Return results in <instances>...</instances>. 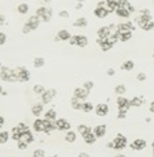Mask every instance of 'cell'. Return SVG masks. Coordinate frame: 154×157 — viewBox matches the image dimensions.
<instances>
[{
	"instance_id": "obj_10",
	"label": "cell",
	"mask_w": 154,
	"mask_h": 157,
	"mask_svg": "<svg viewBox=\"0 0 154 157\" xmlns=\"http://www.w3.org/2000/svg\"><path fill=\"white\" fill-rule=\"evenodd\" d=\"M109 112V106L105 103H100L96 107V113L99 117H105Z\"/></svg>"
},
{
	"instance_id": "obj_58",
	"label": "cell",
	"mask_w": 154,
	"mask_h": 157,
	"mask_svg": "<svg viewBox=\"0 0 154 157\" xmlns=\"http://www.w3.org/2000/svg\"><path fill=\"white\" fill-rule=\"evenodd\" d=\"M45 1H46V2H49L50 0H45Z\"/></svg>"
},
{
	"instance_id": "obj_8",
	"label": "cell",
	"mask_w": 154,
	"mask_h": 157,
	"mask_svg": "<svg viewBox=\"0 0 154 157\" xmlns=\"http://www.w3.org/2000/svg\"><path fill=\"white\" fill-rule=\"evenodd\" d=\"M40 19L38 16H33L29 18L28 22L26 23L27 26L31 29V30H36L39 26Z\"/></svg>"
},
{
	"instance_id": "obj_9",
	"label": "cell",
	"mask_w": 154,
	"mask_h": 157,
	"mask_svg": "<svg viewBox=\"0 0 154 157\" xmlns=\"http://www.w3.org/2000/svg\"><path fill=\"white\" fill-rule=\"evenodd\" d=\"M146 146V142L144 139H137L130 144V148L134 150H142Z\"/></svg>"
},
{
	"instance_id": "obj_57",
	"label": "cell",
	"mask_w": 154,
	"mask_h": 157,
	"mask_svg": "<svg viewBox=\"0 0 154 157\" xmlns=\"http://www.w3.org/2000/svg\"><path fill=\"white\" fill-rule=\"evenodd\" d=\"M152 146H153V157H154V141L152 143Z\"/></svg>"
},
{
	"instance_id": "obj_21",
	"label": "cell",
	"mask_w": 154,
	"mask_h": 157,
	"mask_svg": "<svg viewBox=\"0 0 154 157\" xmlns=\"http://www.w3.org/2000/svg\"><path fill=\"white\" fill-rule=\"evenodd\" d=\"M83 139L85 141L86 143H87V144H93L96 142V136H95L93 133H89L88 134H86V136H83Z\"/></svg>"
},
{
	"instance_id": "obj_4",
	"label": "cell",
	"mask_w": 154,
	"mask_h": 157,
	"mask_svg": "<svg viewBox=\"0 0 154 157\" xmlns=\"http://www.w3.org/2000/svg\"><path fill=\"white\" fill-rule=\"evenodd\" d=\"M112 143H113V149H123L126 146L127 139L123 134L118 133Z\"/></svg>"
},
{
	"instance_id": "obj_15",
	"label": "cell",
	"mask_w": 154,
	"mask_h": 157,
	"mask_svg": "<svg viewBox=\"0 0 154 157\" xmlns=\"http://www.w3.org/2000/svg\"><path fill=\"white\" fill-rule=\"evenodd\" d=\"M33 129L37 133H41V132L44 133L45 126L44 122H43V119H36L34 121V123H33Z\"/></svg>"
},
{
	"instance_id": "obj_28",
	"label": "cell",
	"mask_w": 154,
	"mask_h": 157,
	"mask_svg": "<svg viewBox=\"0 0 154 157\" xmlns=\"http://www.w3.org/2000/svg\"><path fill=\"white\" fill-rule=\"evenodd\" d=\"M12 138L14 139V140L19 141L20 139L21 136H22V133L19 131L18 127L17 126L13 127V128L12 129Z\"/></svg>"
},
{
	"instance_id": "obj_46",
	"label": "cell",
	"mask_w": 154,
	"mask_h": 157,
	"mask_svg": "<svg viewBox=\"0 0 154 157\" xmlns=\"http://www.w3.org/2000/svg\"><path fill=\"white\" fill-rule=\"evenodd\" d=\"M69 44L71 45H76V43H77V35L76 36H73L69 39Z\"/></svg>"
},
{
	"instance_id": "obj_22",
	"label": "cell",
	"mask_w": 154,
	"mask_h": 157,
	"mask_svg": "<svg viewBox=\"0 0 154 157\" xmlns=\"http://www.w3.org/2000/svg\"><path fill=\"white\" fill-rule=\"evenodd\" d=\"M43 111V106L42 104H37L33 106L32 108V112L35 117H40L41 113Z\"/></svg>"
},
{
	"instance_id": "obj_23",
	"label": "cell",
	"mask_w": 154,
	"mask_h": 157,
	"mask_svg": "<svg viewBox=\"0 0 154 157\" xmlns=\"http://www.w3.org/2000/svg\"><path fill=\"white\" fill-rule=\"evenodd\" d=\"M133 68L134 63L131 60H127V61L124 62L121 65V70H125V71H131L133 70Z\"/></svg>"
},
{
	"instance_id": "obj_36",
	"label": "cell",
	"mask_w": 154,
	"mask_h": 157,
	"mask_svg": "<svg viewBox=\"0 0 154 157\" xmlns=\"http://www.w3.org/2000/svg\"><path fill=\"white\" fill-rule=\"evenodd\" d=\"M9 137V132H7V131L1 132L0 133V143L1 144H4L5 143H6L8 141Z\"/></svg>"
},
{
	"instance_id": "obj_31",
	"label": "cell",
	"mask_w": 154,
	"mask_h": 157,
	"mask_svg": "<svg viewBox=\"0 0 154 157\" xmlns=\"http://www.w3.org/2000/svg\"><path fill=\"white\" fill-rule=\"evenodd\" d=\"M116 14L121 17L127 18L130 16V12L126 8H118L116 9Z\"/></svg>"
},
{
	"instance_id": "obj_35",
	"label": "cell",
	"mask_w": 154,
	"mask_h": 157,
	"mask_svg": "<svg viewBox=\"0 0 154 157\" xmlns=\"http://www.w3.org/2000/svg\"><path fill=\"white\" fill-rule=\"evenodd\" d=\"M143 104V100L139 97H133L132 99L130 100V105L131 106H135V107H139Z\"/></svg>"
},
{
	"instance_id": "obj_52",
	"label": "cell",
	"mask_w": 154,
	"mask_h": 157,
	"mask_svg": "<svg viewBox=\"0 0 154 157\" xmlns=\"http://www.w3.org/2000/svg\"><path fill=\"white\" fill-rule=\"evenodd\" d=\"M3 124H4V118L2 117H0V127H1V128L2 127Z\"/></svg>"
},
{
	"instance_id": "obj_11",
	"label": "cell",
	"mask_w": 154,
	"mask_h": 157,
	"mask_svg": "<svg viewBox=\"0 0 154 157\" xmlns=\"http://www.w3.org/2000/svg\"><path fill=\"white\" fill-rule=\"evenodd\" d=\"M134 26H133L132 23H123V24H120L117 26V30L116 33L118 34H121V33H126L129 31H131V29H133Z\"/></svg>"
},
{
	"instance_id": "obj_43",
	"label": "cell",
	"mask_w": 154,
	"mask_h": 157,
	"mask_svg": "<svg viewBox=\"0 0 154 157\" xmlns=\"http://www.w3.org/2000/svg\"><path fill=\"white\" fill-rule=\"evenodd\" d=\"M146 79V74L143 73V72H140V73H138L137 76H136V80L140 82L145 81Z\"/></svg>"
},
{
	"instance_id": "obj_33",
	"label": "cell",
	"mask_w": 154,
	"mask_h": 157,
	"mask_svg": "<svg viewBox=\"0 0 154 157\" xmlns=\"http://www.w3.org/2000/svg\"><path fill=\"white\" fill-rule=\"evenodd\" d=\"M93 109V106L91 102H83V105H82V110H83V112H91Z\"/></svg>"
},
{
	"instance_id": "obj_29",
	"label": "cell",
	"mask_w": 154,
	"mask_h": 157,
	"mask_svg": "<svg viewBox=\"0 0 154 157\" xmlns=\"http://www.w3.org/2000/svg\"><path fill=\"white\" fill-rule=\"evenodd\" d=\"M131 38H132V32L131 31L119 34V39L120 41H122V42H126V41L131 39Z\"/></svg>"
},
{
	"instance_id": "obj_27",
	"label": "cell",
	"mask_w": 154,
	"mask_h": 157,
	"mask_svg": "<svg viewBox=\"0 0 154 157\" xmlns=\"http://www.w3.org/2000/svg\"><path fill=\"white\" fill-rule=\"evenodd\" d=\"M76 139V134L73 131H68L65 136V140L67 141L68 143H73Z\"/></svg>"
},
{
	"instance_id": "obj_55",
	"label": "cell",
	"mask_w": 154,
	"mask_h": 157,
	"mask_svg": "<svg viewBox=\"0 0 154 157\" xmlns=\"http://www.w3.org/2000/svg\"><path fill=\"white\" fill-rule=\"evenodd\" d=\"M1 18H2V20H1V25L3 24V22H4V16H1Z\"/></svg>"
},
{
	"instance_id": "obj_25",
	"label": "cell",
	"mask_w": 154,
	"mask_h": 157,
	"mask_svg": "<svg viewBox=\"0 0 154 157\" xmlns=\"http://www.w3.org/2000/svg\"><path fill=\"white\" fill-rule=\"evenodd\" d=\"M56 112L53 109H50L45 113V119L50 121H55L56 119Z\"/></svg>"
},
{
	"instance_id": "obj_6",
	"label": "cell",
	"mask_w": 154,
	"mask_h": 157,
	"mask_svg": "<svg viewBox=\"0 0 154 157\" xmlns=\"http://www.w3.org/2000/svg\"><path fill=\"white\" fill-rule=\"evenodd\" d=\"M89 92L90 91H88L84 88L77 87L74 90V96L76 97L77 99H79V100H85L89 96Z\"/></svg>"
},
{
	"instance_id": "obj_47",
	"label": "cell",
	"mask_w": 154,
	"mask_h": 157,
	"mask_svg": "<svg viewBox=\"0 0 154 157\" xmlns=\"http://www.w3.org/2000/svg\"><path fill=\"white\" fill-rule=\"evenodd\" d=\"M6 42V36L5 33H0V45H2Z\"/></svg>"
},
{
	"instance_id": "obj_41",
	"label": "cell",
	"mask_w": 154,
	"mask_h": 157,
	"mask_svg": "<svg viewBox=\"0 0 154 157\" xmlns=\"http://www.w3.org/2000/svg\"><path fill=\"white\" fill-rule=\"evenodd\" d=\"M93 86H94L93 82L91 81L85 82L83 83V88L86 89V90H88V91H90L92 88L93 87Z\"/></svg>"
},
{
	"instance_id": "obj_17",
	"label": "cell",
	"mask_w": 154,
	"mask_h": 157,
	"mask_svg": "<svg viewBox=\"0 0 154 157\" xmlns=\"http://www.w3.org/2000/svg\"><path fill=\"white\" fill-rule=\"evenodd\" d=\"M88 45V39L87 37L83 35H77V46L80 48H84Z\"/></svg>"
},
{
	"instance_id": "obj_24",
	"label": "cell",
	"mask_w": 154,
	"mask_h": 157,
	"mask_svg": "<svg viewBox=\"0 0 154 157\" xmlns=\"http://www.w3.org/2000/svg\"><path fill=\"white\" fill-rule=\"evenodd\" d=\"M150 22H151V18H150V16L147 14H145L140 17L139 21H138V23L140 25V26L141 27V28H143L145 25H146L147 23H150Z\"/></svg>"
},
{
	"instance_id": "obj_1",
	"label": "cell",
	"mask_w": 154,
	"mask_h": 157,
	"mask_svg": "<svg viewBox=\"0 0 154 157\" xmlns=\"http://www.w3.org/2000/svg\"><path fill=\"white\" fill-rule=\"evenodd\" d=\"M116 102H117L118 110H119L117 118L124 119L126 117V114L127 111L129 110L130 107H131L130 100L120 96V97H118L117 100H116Z\"/></svg>"
},
{
	"instance_id": "obj_3",
	"label": "cell",
	"mask_w": 154,
	"mask_h": 157,
	"mask_svg": "<svg viewBox=\"0 0 154 157\" xmlns=\"http://www.w3.org/2000/svg\"><path fill=\"white\" fill-rule=\"evenodd\" d=\"M13 71H14L15 75L16 76L19 82H28L30 79V72L26 68L19 66V67L13 69Z\"/></svg>"
},
{
	"instance_id": "obj_32",
	"label": "cell",
	"mask_w": 154,
	"mask_h": 157,
	"mask_svg": "<svg viewBox=\"0 0 154 157\" xmlns=\"http://www.w3.org/2000/svg\"><path fill=\"white\" fill-rule=\"evenodd\" d=\"M87 26V20L85 18H78L75 23H73V26L76 27H86Z\"/></svg>"
},
{
	"instance_id": "obj_42",
	"label": "cell",
	"mask_w": 154,
	"mask_h": 157,
	"mask_svg": "<svg viewBox=\"0 0 154 157\" xmlns=\"http://www.w3.org/2000/svg\"><path fill=\"white\" fill-rule=\"evenodd\" d=\"M45 156V152L43 149H36L33 153V157H43Z\"/></svg>"
},
{
	"instance_id": "obj_53",
	"label": "cell",
	"mask_w": 154,
	"mask_h": 157,
	"mask_svg": "<svg viewBox=\"0 0 154 157\" xmlns=\"http://www.w3.org/2000/svg\"><path fill=\"white\" fill-rule=\"evenodd\" d=\"M79 157H89V156L88 155L87 153H81L79 155Z\"/></svg>"
},
{
	"instance_id": "obj_39",
	"label": "cell",
	"mask_w": 154,
	"mask_h": 157,
	"mask_svg": "<svg viewBox=\"0 0 154 157\" xmlns=\"http://www.w3.org/2000/svg\"><path fill=\"white\" fill-rule=\"evenodd\" d=\"M17 127H18V129H19V131H20L22 133H25V132H27V131H29V130H30L29 128V126H27L25 124V123H23V122H19V123L17 125Z\"/></svg>"
},
{
	"instance_id": "obj_30",
	"label": "cell",
	"mask_w": 154,
	"mask_h": 157,
	"mask_svg": "<svg viewBox=\"0 0 154 157\" xmlns=\"http://www.w3.org/2000/svg\"><path fill=\"white\" fill-rule=\"evenodd\" d=\"M33 92L36 94H38V95H43L45 92H46V89L43 86L40 85V84H36L35 85L33 88Z\"/></svg>"
},
{
	"instance_id": "obj_20",
	"label": "cell",
	"mask_w": 154,
	"mask_h": 157,
	"mask_svg": "<svg viewBox=\"0 0 154 157\" xmlns=\"http://www.w3.org/2000/svg\"><path fill=\"white\" fill-rule=\"evenodd\" d=\"M108 14H109V11L103 7H99L95 10V15L99 18H105L107 16Z\"/></svg>"
},
{
	"instance_id": "obj_50",
	"label": "cell",
	"mask_w": 154,
	"mask_h": 157,
	"mask_svg": "<svg viewBox=\"0 0 154 157\" xmlns=\"http://www.w3.org/2000/svg\"><path fill=\"white\" fill-rule=\"evenodd\" d=\"M59 16L63 17V18H69V13L66 12V11H62V12H59Z\"/></svg>"
},
{
	"instance_id": "obj_16",
	"label": "cell",
	"mask_w": 154,
	"mask_h": 157,
	"mask_svg": "<svg viewBox=\"0 0 154 157\" xmlns=\"http://www.w3.org/2000/svg\"><path fill=\"white\" fill-rule=\"evenodd\" d=\"M33 139H34V138H33V134H32L30 130H29L27 132L22 133L20 139L19 141H22V142H24V143H27V144H29V143L33 142Z\"/></svg>"
},
{
	"instance_id": "obj_12",
	"label": "cell",
	"mask_w": 154,
	"mask_h": 157,
	"mask_svg": "<svg viewBox=\"0 0 154 157\" xmlns=\"http://www.w3.org/2000/svg\"><path fill=\"white\" fill-rule=\"evenodd\" d=\"M106 133V126L104 124L98 125L93 129V133L96 138H102Z\"/></svg>"
},
{
	"instance_id": "obj_56",
	"label": "cell",
	"mask_w": 154,
	"mask_h": 157,
	"mask_svg": "<svg viewBox=\"0 0 154 157\" xmlns=\"http://www.w3.org/2000/svg\"><path fill=\"white\" fill-rule=\"evenodd\" d=\"M114 157H126L124 155H122V154H119V155H116Z\"/></svg>"
},
{
	"instance_id": "obj_59",
	"label": "cell",
	"mask_w": 154,
	"mask_h": 157,
	"mask_svg": "<svg viewBox=\"0 0 154 157\" xmlns=\"http://www.w3.org/2000/svg\"><path fill=\"white\" fill-rule=\"evenodd\" d=\"M153 58H154V53H153Z\"/></svg>"
},
{
	"instance_id": "obj_54",
	"label": "cell",
	"mask_w": 154,
	"mask_h": 157,
	"mask_svg": "<svg viewBox=\"0 0 154 157\" xmlns=\"http://www.w3.org/2000/svg\"><path fill=\"white\" fill-rule=\"evenodd\" d=\"M150 111L152 112H153L154 113V101L153 102H151V105H150Z\"/></svg>"
},
{
	"instance_id": "obj_38",
	"label": "cell",
	"mask_w": 154,
	"mask_h": 157,
	"mask_svg": "<svg viewBox=\"0 0 154 157\" xmlns=\"http://www.w3.org/2000/svg\"><path fill=\"white\" fill-rule=\"evenodd\" d=\"M51 17H52V12H51V10H49V9H46L44 15H43L41 18H42V20H43V22L47 23V22H49V21L50 20Z\"/></svg>"
},
{
	"instance_id": "obj_13",
	"label": "cell",
	"mask_w": 154,
	"mask_h": 157,
	"mask_svg": "<svg viewBox=\"0 0 154 157\" xmlns=\"http://www.w3.org/2000/svg\"><path fill=\"white\" fill-rule=\"evenodd\" d=\"M97 43L99 45V46L101 47L102 50L103 52L109 51L113 46V44H112L110 42H109L107 39H97Z\"/></svg>"
},
{
	"instance_id": "obj_34",
	"label": "cell",
	"mask_w": 154,
	"mask_h": 157,
	"mask_svg": "<svg viewBox=\"0 0 154 157\" xmlns=\"http://www.w3.org/2000/svg\"><path fill=\"white\" fill-rule=\"evenodd\" d=\"M45 64V59L41 57H36L34 59L33 65L36 68H40L43 66Z\"/></svg>"
},
{
	"instance_id": "obj_44",
	"label": "cell",
	"mask_w": 154,
	"mask_h": 157,
	"mask_svg": "<svg viewBox=\"0 0 154 157\" xmlns=\"http://www.w3.org/2000/svg\"><path fill=\"white\" fill-rule=\"evenodd\" d=\"M153 27H154V23H153L152 21H151V22H150V23H147L146 25H145L142 29H144L145 31H149L151 30Z\"/></svg>"
},
{
	"instance_id": "obj_49",
	"label": "cell",
	"mask_w": 154,
	"mask_h": 157,
	"mask_svg": "<svg viewBox=\"0 0 154 157\" xmlns=\"http://www.w3.org/2000/svg\"><path fill=\"white\" fill-rule=\"evenodd\" d=\"M31 31L32 30H31L30 28L27 26L26 23H25V25L23 26V28H22V33L24 34H28V33H30Z\"/></svg>"
},
{
	"instance_id": "obj_40",
	"label": "cell",
	"mask_w": 154,
	"mask_h": 157,
	"mask_svg": "<svg viewBox=\"0 0 154 157\" xmlns=\"http://www.w3.org/2000/svg\"><path fill=\"white\" fill-rule=\"evenodd\" d=\"M29 7L26 4H21L20 6L18 7L19 12L22 13V14H26L28 12Z\"/></svg>"
},
{
	"instance_id": "obj_5",
	"label": "cell",
	"mask_w": 154,
	"mask_h": 157,
	"mask_svg": "<svg viewBox=\"0 0 154 157\" xmlns=\"http://www.w3.org/2000/svg\"><path fill=\"white\" fill-rule=\"evenodd\" d=\"M56 90L54 89L46 90V92L42 95V100L43 104H48L53 99V98L56 96Z\"/></svg>"
},
{
	"instance_id": "obj_18",
	"label": "cell",
	"mask_w": 154,
	"mask_h": 157,
	"mask_svg": "<svg viewBox=\"0 0 154 157\" xmlns=\"http://www.w3.org/2000/svg\"><path fill=\"white\" fill-rule=\"evenodd\" d=\"M57 36L59 37L60 40L63 41H66L69 40V39L71 38L72 36L69 32H68L66 29H62V30L59 31L57 33Z\"/></svg>"
},
{
	"instance_id": "obj_19",
	"label": "cell",
	"mask_w": 154,
	"mask_h": 157,
	"mask_svg": "<svg viewBox=\"0 0 154 157\" xmlns=\"http://www.w3.org/2000/svg\"><path fill=\"white\" fill-rule=\"evenodd\" d=\"M77 130L79 132L80 134L82 135V136H84L88 133H91L92 132V128L89 126H86L84 124H81L79 125L78 127H77Z\"/></svg>"
},
{
	"instance_id": "obj_7",
	"label": "cell",
	"mask_w": 154,
	"mask_h": 157,
	"mask_svg": "<svg viewBox=\"0 0 154 157\" xmlns=\"http://www.w3.org/2000/svg\"><path fill=\"white\" fill-rule=\"evenodd\" d=\"M56 129L60 131H68L71 128V124L69 122H67L65 119H59L56 121Z\"/></svg>"
},
{
	"instance_id": "obj_26",
	"label": "cell",
	"mask_w": 154,
	"mask_h": 157,
	"mask_svg": "<svg viewBox=\"0 0 154 157\" xmlns=\"http://www.w3.org/2000/svg\"><path fill=\"white\" fill-rule=\"evenodd\" d=\"M82 105L83 103L80 102V100L79 99H77L76 97L73 96L71 99V106L73 109H76V110H79V109H82Z\"/></svg>"
},
{
	"instance_id": "obj_51",
	"label": "cell",
	"mask_w": 154,
	"mask_h": 157,
	"mask_svg": "<svg viewBox=\"0 0 154 157\" xmlns=\"http://www.w3.org/2000/svg\"><path fill=\"white\" fill-rule=\"evenodd\" d=\"M107 75L108 76H113L114 74H115V70L113 69V68H110L109 70H107Z\"/></svg>"
},
{
	"instance_id": "obj_14",
	"label": "cell",
	"mask_w": 154,
	"mask_h": 157,
	"mask_svg": "<svg viewBox=\"0 0 154 157\" xmlns=\"http://www.w3.org/2000/svg\"><path fill=\"white\" fill-rule=\"evenodd\" d=\"M110 28L109 26H103L97 31V35L99 36V39H107L110 36Z\"/></svg>"
},
{
	"instance_id": "obj_48",
	"label": "cell",
	"mask_w": 154,
	"mask_h": 157,
	"mask_svg": "<svg viewBox=\"0 0 154 157\" xmlns=\"http://www.w3.org/2000/svg\"><path fill=\"white\" fill-rule=\"evenodd\" d=\"M18 147L19 149H26L27 148V146H28V144L26 143H24V142H22V141H18Z\"/></svg>"
},
{
	"instance_id": "obj_45",
	"label": "cell",
	"mask_w": 154,
	"mask_h": 157,
	"mask_svg": "<svg viewBox=\"0 0 154 157\" xmlns=\"http://www.w3.org/2000/svg\"><path fill=\"white\" fill-rule=\"evenodd\" d=\"M46 9H47L44 8V7H41V8H39L38 10L36 11V16H38L39 17H42L43 15H44L45 12H46Z\"/></svg>"
},
{
	"instance_id": "obj_2",
	"label": "cell",
	"mask_w": 154,
	"mask_h": 157,
	"mask_svg": "<svg viewBox=\"0 0 154 157\" xmlns=\"http://www.w3.org/2000/svg\"><path fill=\"white\" fill-rule=\"evenodd\" d=\"M0 77L3 81L10 82H14L18 81L13 70H11V69L6 67V66H2L1 67Z\"/></svg>"
},
{
	"instance_id": "obj_37",
	"label": "cell",
	"mask_w": 154,
	"mask_h": 157,
	"mask_svg": "<svg viewBox=\"0 0 154 157\" xmlns=\"http://www.w3.org/2000/svg\"><path fill=\"white\" fill-rule=\"evenodd\" d=\"M115 92L116 94H119V95H122V94H124L126 92V87L123 84H120V85H118L117 86H116L115 88Z\"/></svg>"
}]
</instances>
